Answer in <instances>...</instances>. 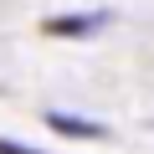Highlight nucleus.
<instances>
[{"mask_svg": "<svg viewBox=\"0 0 154 154\" xmlns=\"http://www.w3.org/2000/svg\"><path fill=\"white\" fill-rule=\"evenodd\" d=\"M0 154H36V149H26V144H16V139H0Z\"/></svg>", "mask_w": 154, "mask_h": 154, "instance_id": "obj_3", "label": "nucleus"}, {"mask_svg": "<svg viewBox=\"0 0 154 154\" xmlns=\"http://www.w3.org/2000/svg\"><path fill=\"white\" fill-rule=\"evenodd\" d=\"M103 21H108V11H88V16H51V21H46V31H51V36H93Z\"/></svg>", "mask_w": 154, "mask_h": 154, "instance_id": "obj_1", "label": "nucleus"}, {"mask_svg": "<svg viewBox=\"0 0 154 154\" xmlns=\"http://www.w3.org/2000/svg\"><path fill=\"white\" fill-rule=\"evenodd\" d=\"M46 123H51L57 134H67V139H103V134H108L103 123H93V118H72V113H46Z\"/></svg>", "mask_w": 154, "mask_h": 154, "instance_id": "obj_2", "label": "nucleus"}]
</instances>
